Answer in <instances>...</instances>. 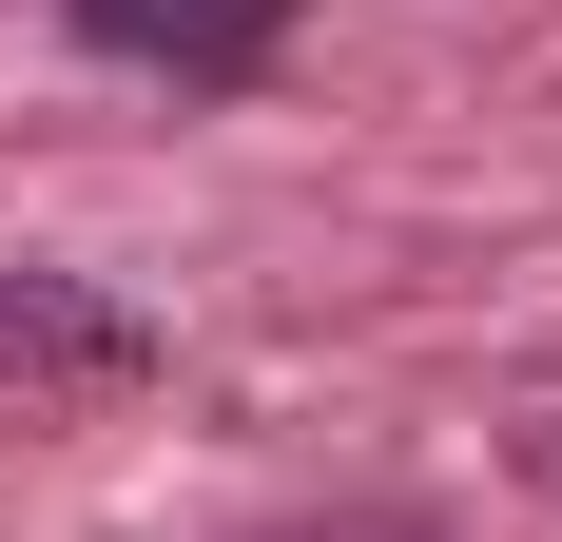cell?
Wrapping results in <instances>:
<instances>
[{"label": "cell", "instance_id": "6da1fadb", "mask_svg": "<svg viewBox=\"0 0 562 542\" xmlns=\"http://www.w3.org/2000/svg\"><path fill=\"white\" fill-rule=\"evenodd\" d=\"M156 387V310H116L98 271H0V427H98Z\"/></svg>", "mask_w": 562, "mask_h": 542}, {"label": "cell", "instance_id": "7a4b0ae2", "mask_svg": "<svg viewBox=\"0 0 562 542\" xmlns=\"http://www.w3.org/2000/svg\"><path fill=\"white\" fill-rule=\"evenodd\" d=\"M78 39L116 58V78H175V98H233V78H272L291 58V20L311 0H58Z\"/></svg>", "mask_w": 562, "mask_h": 542}]
</instances>
